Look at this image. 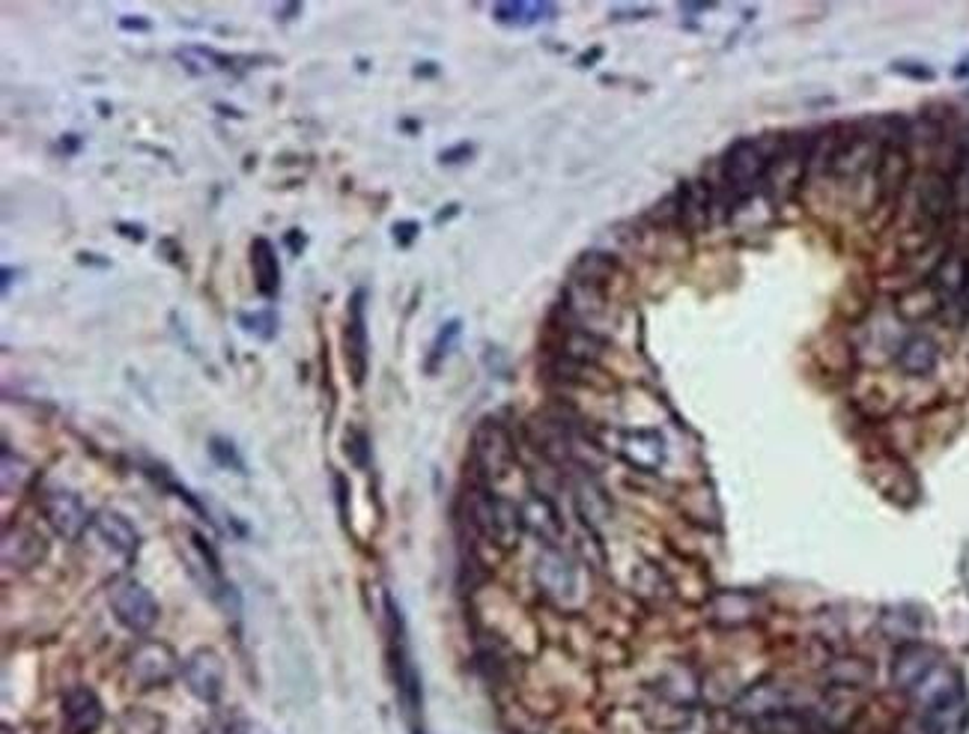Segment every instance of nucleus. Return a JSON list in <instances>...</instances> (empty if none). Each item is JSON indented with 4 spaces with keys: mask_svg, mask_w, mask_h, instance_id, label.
<instances>
[{
    "mask_svg": "<svg viewBox=\"0 0 969 734\" xmlns=\"http://www.w3.org/2000/svg\"><path fill=\"white\" fill-rule=\"evenodd\" d=\"M42 514H46L48 526L60 534V537H66V541H75V537H81V532L87 529V522L90 520V514L84 508V502L78 493H72V490H63V486H51L42 493Z\"/></svg>",
    "mask_w": 969,
    "mask_h": 734,
    "instance_id": "nucleus-13",
    "label": "nucleus"
},
{
    "mask_svg": "<svg viewBox=\"0 0 969 734\" xmlns=\"http://www.w3.org/2000/svg\"><path fill=\"white\" fill-rule=\"evenodd\" d=\"M343 451H346V457H349L355 469H367L370 466V436H367V430L355 425L349 427L343 433Z\"/></svg>",
    "mask_w": 969,
    "mask_h": 734,
    "instance_id": "nucleus-36",
    "label": "nucleus"
},
{
    "mask_svg": "<svg viewBox=\"0 0 969 734\" xmlns=\"http://www.w3.org/2000/svg\"><path fill=\"white\" fill-rule=\"evenodd\" d=\"M829 687L836 689H859L871 681V666L859 660V657H839L827 666Z\"/></svg>",
    "mask_w": 969,
    "mask_h": 734,
    "instance_id": "nucleus-30",
    "label": "nucleus"
},
{
    "mask_svg": "<svg viewBox=\"0 0 969 734\" xmlns=\"http://www.w3.org/2000/svg\"><path fill=\"white\" fill-rule=\"evenodd\" d=\"M129 681L138 689H155L170 684L174 678L182 675V663H179L177 651L158 640L141 642L135 651L129 654Z\"/></svg>",
    "mask_w": 969,
    "mask_h": 734,
    "instance_id": "nucleus-6",
    "label": "nucleus"
},
{
    "mask_svg": "<svg viewBox=\"0 0 969 734\" xmlns=\"http://www.w3.org/2000/svg\"><path fill=\"white\" fill-rule=\"evenodd\" d=\"M633 589H636L641 600H650V604H662V600L672 597L668 577L656 565H648V561H641L639 568L633 570Z\"/></svg>",
    "mask_w": 969,
    "mask_h": 734,
    "instance_id": "nucleus-31",
    "label": "nucleus"
},
{
    "mask_svg": "<svg viewBox=\"0 0 969 734\" xmlns=\"http://www.w3.org/2000/svg\"><path fill=\"white\" fill-rule=\"evenodd\" d=\"M239 326L248 334H254V338L266 341V344L278 338V317H275L272 308L254 311V314H239Z\"/></svg>",
    "mask_w": 969,
    "mask_h": 734,
    "instance_id": "nucleus-34",
    "label": "nucleus"
},
{
    "mask_svg": "<svg viewBox=\"0 0 969 734\" xmlns=\"http://www.w3.org/2000/svg\"><path fill=\"white\" fill-rule=\"evenodd\" d=\"M785 708H791V689L776 678L755 681L752 687H745L731 701V713L737 720H745V723H757V720H764V717L776 711H785Z\"/></svg>",
    "mask_w": 969,
    "mask_h": 734,
    "instance_id": "nucleus-14",
    "label": "nucleus"
},
{
    "mask_svg": "<svg viewBox=\"0 0 969 734\" xmlns=\"http://www.w3.org/2000/svg\"><path fill=\"white\" fill-rule=\"evenodd\" d=\"M63 720L72 734H93L105 720V708L90 687H69L63 693Z\"/></svg>",
    "mask_w": 969,
    "mask_h": 734,
    "instance_id": "nucleus-19",
    "label": "nucleus"
},
{
    "mask_svg": "<svg viewBox=\"0 0 969 734\" xmlns=\"http://www.w3.org/2000/svg\"><path fill=\"white\" fill-rule=\"evenodd\" d=\"M936 669V654L925 645H904L892 657V684L898 689H913Z\"/></svg>",
    "mask_w": 969,
    "mask_h": 734,
    "instance_id": "nucleus-20",
    "label": "nucleus"
},
{
    "mask_svg": "<svg viewBox=\"0 0 969 734\" xmlns=\"http://www.w3.org/2000/svg\"><path fill=\"white\" fill-rule=\"evenodd\" d=\"M182 678L186 687L194 699L203 705H215L225 693V660L215 648H197L189 660L182 663Z\"/></svg>",
    "mask_w": 969,
    "mask_h": 734,
    "instance_id": "nucleus-12",
    "label": "nucleus"
},
{
    "mask_svg": "<svg viewBox=\"0 0 969 734\" xmlns=\"http://www.w3.org/2000/svg\"><path fill=\"white\" fill-rule=\"evenodd\" d=\"M773 155L757 141L734 143L728 155L722 159V191L728 201H745L749 194L767 179V167Z\"/></svg>",
    "mask_w": 969,
    "mask_h": 734,
    "instance_id": "nucleus-3",
    "label": "nucleus"
},
{
    "mask_svg": "<svg viewBox=\"0 0 969 734\" xmlns=\"http://www.w3.org/2000/svg\"><path fill=\"white\" fill-rule=\"evenodd\" d=\"M286 245H290V251H293V254H302V249H305V237H302V230H290V233H286Z\"/></svg>",
    "mask_w": 969,
    "mask_h": 734,
    "instance_id": "nucleus-45",
    "label": "nucleus"
},
{
    "mask_svg": "<svg viewBox=\"0 0 969 734\" xmlns=\"http://www.w3.org/2000/svg\"><path fill=\"white\" fill-rule=\"evenodd\" d=\"M117 230H119V237L131 239V242H143V239H146V230H143V225H126V222H119Z\"/></svg>",
    "mask_w": 969,
    "mask_h": 734,
    "instance_id": "nucleus-44",
    "label": "nucleus"
},
{
    "mask_svg": "<svg viewBox=\"0 0 969 734\" xmlns=\"http://www.w3.org/2000/svg\"><path fill=\"white\" fill-rule=\"evenodd\" d=\"M653 693L662 696V699L686 705V708H696L698 699H701V681L689 666H668L656 681Z\"/></svg>",
    "mask_w": 969,
    "mask_h": 734,
    "instance_id": "nucleus-24",
    "label": "nucleus"
},
{
    "mask_svg": "<svg viewBox=\"0 0 969 734\" xmlns=\"http://www.w3.org/2000/svg\"><path fill=\"white\" fill-rule=\"evenodd\" d=\"M573 493H576V510H579V517L588 529H600L612 517V502L600 486L594 484L591 478H582Z\"/></svg>",
    "mask_w": 969,
    "mask_h": 734,
    "instance_id": "nucleus-28",
    "label": "nucleus"
},
{
    "mask_svg": "<svg viewBox=\"0 0 969 734\" xmlns=\"http://www.w3.org/2000/svg\"><path fill=\"white\" fill-rule=\"evenodd\" d=\"M612 451L639 472L656 474L665 466V439L656 430H617L612 433Z\"/></svg>",
    "mask_w": 969,
    "mask_h": 734,
    "instance_id": "nucleus-10",
    "label": "nucleus"
},
{
    "mask_svg": "<svg viewBox=\"0 0 969 734\" xmlns=\"http://www.w3.org/2000/svg\"><path fill=\"white\" fill-rule=\"evenodd\" d=\"M696 708H686V705H677V701H668L656 696V693H650V699L645 701V708H641V717L648 720V725H653L656 732H672V734H680L686 729H692L696 723Z\"/></svg>",
    "mask_w": 969,
    "mask_h": 734,
    "instance_id": "nucleus-23",
    "label": "nucleus"
},
{
    "mask_svg": "<svg viewBox=\"0 0 969 734\" xmlns=\"http://www.w3.org/2000/svg\"><path fill=\"white\" fill-rule=\"evenodd\" d=\"M78 147H81V138H78V135H63V141H60V150H63V153H75Z\"/></svg>",
    "mask_w": 969,
    "mask_h": 734,
    "instance_id": "nucleus-47",
    "label": "nucleus"
},
{
    "mask_svg": "<svg viewBox=\"0 0 969 734\" xmlns=\"http://www.w3.org/2000/svg\"><path fill=\"white\" fill-rule=\"evenodd\" d=\"M111 609H114V618L129 633H150L158 616H162L153 592L135 580L119 582L117 589L111 592Z\"/></svg>",
    "mask_w": 969,
    "mask_h": 734,
    "instance_id": "nucleus-9",
    "label": "nucleus"
},
{
    "mask_svg": "<svg viewBox=\"0 0 969 734\" xmlns=\"http://www.w3.org/2000/svg\"><path fill=\"white\" fill-rule=\"evenodd\" d=\"M119 27H123V30H138V34H146L153 24L146 22L143 15H123V18H119Z\"/></svg>",
    "mask_w": 969,
    "mask_h": 734,
    "instance_id": "nucleus-42",
    "label": "nucleus"
},
{
    "mask_svg": "<svg viewBox=\"0 0 969 734\" xmlns=\"http://www.w3.org/2000/svg\"><path fill=\"white\" fill-rule=\"evenodd\" d=\"M203 734H248V725L242 723L239 717H225V720H215Z\"/></svg>",
    "mask_w": 969,
    "mask_h": 734,
    "instance_id": "nucleus-41",
    "label": "nucleus"
},
{
    "mask_svg": "<svg viewBox=\"0 0 969 734\" xmlns=\"http://www.w3.org/2000/svg\"><path fill=\"white\" fill-rule=\"evenodd\" d=\"M522 529L532 532L544 546H561L564 541V520H561V510L556 508V502L544 493H532L525 496V502L520 505Z\"/></svg>",
    "mask_w": 969,
    "mask_h": 734,
    "instance_id": "nucleus-15",
    "label": "nucleus"
},
{
    "mask_svg": "<svg viewBox=\"0 0 969 734\" xmlns=\"http://www.w3.org/2000/svg\"><path fill=\"white\" fill-rule=\"evenodd\" d=\"M472 153H474V147L462 143V147H454V150H448V153H442V162H445V165H457V162L469 159Z\"/></svg>",
    "mask_w": 969,
    "mask_h": 734,
    "instance_id": "nucleus-43",
    "label": "nucleus"
},
{
    "mask_svg": "<svg viewBox=\"0 0 969 734\" xmlns=\"http://www.w3.org/2000/svg\"><path fill=\"white\" fill-rule=\"evenodd\" d=\"M967 263L969 254L960 249L946 251L940 263L931 273V290H934V299L940 308L958 311L960 290H964V278H967Z\"/></svg>",
    "mask_w": 969,
    "mask_h": 734,
    "instance_id": "nucleus-18",
    "label": "nucleus"
},
{
    "mask_svg": "<svg viewBox=\"0 0 969 734\" xmlns=\"http://www.w3.org/2000/svg\"><path fill=\"white\" fill-rule=\"evenodd\" d=\"M445 210H448V213L436 215V225H442V222H445V218H450V215H457V210H460V206H457V203H450V206H445Z\"/></svg>",
    "mask_w": 969,
    "mask_h": 734,
    "instance_id": "nucleus-48",
    "label": "nucleus"
},
{
    "mask_svg": "<svg viewBox=\"0 0 969 734\" xmlns=\"http://www.w3.org/2000/svg\"><path fill=\"white\" fill-rule=\"evenodd\" d=\"M10 284H12V269L7 266V269H3V293H10Z\"/></svg>",
    "mask_w": 969,
    "mask_h": 734,
    "instance_id": "nucleus-49",
    "label": "nucleus"
},
{
    "mask_svg": "<svg viewBox=\"0 0 969 734\" xmlns=\"http://www.w3.org/2000/svg\"><path fill=\"white\" fill-rule=\"evenodd\" d=\"M421 233V225L418 222H397L394 225V242L400 245V249H409L415 239Z\"/></svg>",
    "mask_w": 969,
    "mask_h": 734,
    "instance_id": "nucleus-40",
    "label": "nucleus"
},
{
    "mask_svg": "<svg viewBox=\"0 0 969 734\" xmlns=\"http://www.w3.org/2000/svg\"><path fill=\"white\" fill-rule=\"evenodd\" d=\"M93 529L95 534H99L117 556L126 558V561H131V558L138 556V546H141L138 529H135L129 522V517H123L119 510H102V514H95Z\"/></svg>",
    "mask_w": 969,
    "mask_h": 734,
    "instance_id": "nucleus-21",
    "label": "nucleus"
},
{
    "mask_svg": "<svg viewBox=\"0 0 969 734\" xmlns=\"http://www.w3.org/2000/svg\"><path fill=\"white\" fill-rule=\"evenodd\" d=\"M958 314H969V263H967V278H964V290H960L958 299Z\"/></svg>",
    "mask_w": 969,
    "mask_h": 734,
    "instance_id": "nucleus-46",
    "label": "nucleus"
},
{
    "mask_svg": "<svg viewBox=\"0 0 969 734\" xmlns=\"http://www.w3.org/2000/svg\"><path fill=\"white\" fill-rule=\"evenodd\" d=\"M251 269H254L257 293L275 302L281 293V263H278V251L266 237H254L251 242Z\"/></svg>",
    "mask_w": 969,
    "mask_h": 734,
    "instance_id": "nucleus-22",
    "label": "nucleus"
},
{
    "mask_svg": "<svg viewBox=\"0 0 969 734\" xmlns=\"http://www.w3.org/2000/svg\"><path fill=\"white\" fill-rule=\"evenodd\" d=\"M493 15L505 27L525 30V27H534V24L546 22L549 15H556V7L552 3H532V0H508V3H496Z\"/></svg>",
    "mask_w": 969,
    "mask_h": 734,
    "instance_id": "nucleus-27",
    "label": "nucleus"
},
{
    "mask_svg": "<svg viewBox=\"0 0 969 734\" xmlns=\"http://www.w3.org/2000/svg\"><path fill=\"white\" fill-rule=\"evenodd\" d=\"M910 174V147L904 135H889L883 147L877 150L875 162V194L877 203H895L904 191Z\"/></svg>",
    "mask_w": 969,
    "mask_h": 734,
    "instance_id": "nucleus-8",
    "label": "nucleus"
},
{
    "mask_svg": "<svg viewBox=\"0 0 969 734\" xmlns=\"http://www.w3.org/2000/svg\"><path fill=\"white\" fill-rule=\"evenodd\" d=\"M913 699L919 701V708H922L925 713L940 711V708H948V705H958L960 701L958 681H955V675L946 672V669H934L919 687L913 689Z\"/></svg>",
    "mask_w": 969,
    "mask_h": 734,
    "instance_id": "nucleus-26",
    "label": "nucleus"
},
{
    "mask_svg": "<svg viewBox=\"0 0 969 734\" xmlns=\"http://www.w3.org/2000/svg\"><path fill=\"white\" fill-rule=\"evenodd\" d=\"M385 612H388L391 675H394V684H397L406 713H418L421 711V681H418V669L412 663L409 642H406V621H403L400 606L394 604L391 594H385Z\"/></svg>",
    "mask_w": 969,
    "mask_h": 734,
    "instance_id": "nucleus-2",
    "label": "nucleus"
},
{
    "mask_svg": "<svg viewBox=\"0 0 969 734\" xmlns=\"http://www.w3.org/2000/svg\"><path fill=\"white\" fill-rule=\"evenodd\" d=\"M955 213V191H952V174L948 170H931L925 174L916 191V215L925 230H940L948 215Z\"/></svg>",
    "mask_w": 969,
    "mask_h": 734,
    "instance_id": "nucleus-11",
    "label": "nucleus"
},
{
    "mask_svg": "<svg viewBox=\"0 0 969 734\" xmlns=\"http://www.w3.org/2000/svg\"><path fill=\"white\" fill-rule=\"evenodd\" d=\"M46 556H48L46 537L36 532V529H30V526H10V529L3 532V544H0L3 568L30 570Z\"/></svg>",
    "mask_w": 969,
    "mask_h": 734,
    "instance_id": "nucleus-16",
    "label": "nucleus"
},
{
    "mask_svg": "<svg viewBox=\"0 0 969 734\" xmlns=\"http://www.w3.org/2000/svg\"><path fill=\"white\" fill-rule=\"evenodd\" d=\"M343 362L353 377L355 389H361L370 367V344H367V290L358 287L346 302V326H343Z\"/></svg>",
    "mask_w": 969,
    "mask_h": 734,
    "instance_id": "nucleus-7",
    "label": "nucleus"
},
{
    "mask_svg": "<svg viewBox=\"0 0 969 734\" xmlns=\"http://www.w3.org/2000/svg\"><path fill=\"white\" fill-rule=\"evenodd\" d=\"M466 505H469V520H472V526L481 532L484 541H489L498 549H513L520 544V505H513L505 496H496L486 484L474 486L469 498H466Z\"/></svg>",
    "mask_w": 969,
    "mask_h": 734,
    "instance_id": "nucleus-1",
    "label": "nucleus"
},
{
    "mask_svg": "<svg viewBox=\"0 0 969 734\" xmlns=\"http://www.w3.org/2000/svg\"><path fill=\"white\" fill-rule=\"evenodd\" d=\"M331 484H334V496H337V510H341V520H349V481L343 478L341 472L331 474Z\"/></svg>",
    "mask_w": 969,
    "mask_h": 734,
    "instance_id": "nucleus-39",
    "label": "nucleus"
},
{
    "mask_svg": "<svg viewBox=\"0 0 969 734\" xmlns=\"http://www.w3.org/2000/svg\"><path fill=\"white\" fill-rule=\"evenodd\" d=\"M119 734H162V720L155 713L135 708L119 720Z\"/></svg>",
    "mask_w": 969,
    "mask_h": 734,
    "instance_id": "nucleus-38",
    "label": "nucleus"
},
{
    "mask_svg": "<svg viewBox=\"0 0 969 734\" xmlns=\"http://www.w3.org/2000/svg\"><path fill=\"white\" fill-rule=\"evenodd\" d=\"M710 612L719 624H745L755 618V600L745 594H719L710 606Z\"/></svg>",
    "mask_w": 969,
    "mask_h": 734,
    "instance_id": "nucleus-32",
    "label": "nucleus"
},
{
    "mask_svg": "<svg viewBox=\"0 0 969 734\" xmlns=\"http://www.w3.org/2000/svg\"><path fill=\"white\" fill-rule=\"evenodd\" d=\"M898 367L910 377H928L934 374L936 365H940V346H936L934 338L928 334H910L904 344L898 346Z\"/></svg>",
    "mask_w": 969,
    "mask_h": 734,
    "instance_id": "nucleus-25",
    "label": "nucleus"
},
{
    "mask_svg": "<svg viewBox=\"0 0 969 734\" xmlns=\"http://www.w3.org/2000/svg\"><path fill=\"white\" fill-rule=\"evenodd\" d=\"M460 332H462V322L460 320H450L445 322L442 329H438L436 341L430 346V356H426V374H436L438 365L450 356V350L457 346L460 341Z\"/></svg>",
    "mask_w": 969,
    "mask_h": 734,
    "instance_id": "nucleus-33",
    "label": "nucleus"
},
{
    "mask_svg": "<svg viewBox=\"0 0 969 734\" xmlns=\"http://www.w3.org/2000/svg\"><path fill=\"white\" fill-rule=\"evenodd\" d=\"M472 460L484 484L508 478V472L513 469V460H517L513 439H510L508 430L498 425V421H493V418H484V421L477 425V430H474Z\"/></svg>",
    "mask_w": 969,
    "mask_h": 734,
    "instance_id": "nucleus-5",
    "label": "nucleus"
},
{
    "mask_svg": "<svg viewBox=\"0 0 969 734\" xmlns=\"http://www.w3.org/2000/svg\"><path fill=\"white\" fill-rule=\"evenodd\" d=\"M605 350H609V344H605L603 334L591 332V329H585L579 322H568V326L558 329L556 353L552 356L570 358V362H579V365L600 367Z\"/></svg>",
    "mask_w": 969,
    "mask_h": 734,
    "instance_id": "nucleus-17",
    "label": "nucleus"
},
{
    "mask_svg": "<svg viewBox=\"0 0 969 734\" xmlns=\"http://www.w3.org/2000/svg\"><path fill=\"white\" fill-rule=\"evenodd\" d=\"M177 60L182 63V69L189 72V75H194V78L213 75V72H225V69H230V63H233V58L218 54V51H213V48H203V46L179 48Z\"/></svg>",
    "mask_w": 969,
    "mask_h": 734,
    "instance_id": "nucleus-29",
    "label": "nucleus"
},
{
    "mask_svg": "<svg viewBox=\"0 0 969 734\" xmlns=\"http://www.w3.org/2000/svg\"><path fill=\"white\" fill-rule=\"evenodd\" d=\"M952 174V191H955V210H967L969 213V150H960L958 162Z\"/></svg>",
    "mask_w": 969,
    "mask_h": 734,
    "instance_id": "nucleus-37",
    "label": "nucleus"
},
{
    "mask_svg": "<svg viewBox=\"0 0 969 734\" xmlns=\"http://www.w3.org/2000/svg\"><path fill=\"white\" fill-rule=\"evenodd\" d=\"M534 582L544 592L546 600H552L556 606L579 604V570H576L568 553H561V546H544L537 553V558H534Z\"/></svg>",
    "mask_w": 969,
    "mask_h": 734,
    "instance_id": "nucleus-4",
    "label": "nucleus"
},
{
    "mask_svg": "<svg viewBox=\"0 0 969 734\" xmlns=\"http://www.w3.org/2000/svg\"><path fill=\"white\" fill-rule=\"evenodd\" d=\"M209 457H213V460L218 463L221 469H227V472L245 474V469H248V466H245V460H242V454H239L237 445H233V442L225 436H209Z\"/></svg>",
    "mask_w": 969,
    "mask_h": 734,
    "instance_id": "nucleus-35",
    "label": "nucleus"
}]
</instances>
